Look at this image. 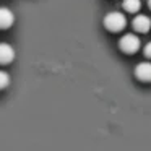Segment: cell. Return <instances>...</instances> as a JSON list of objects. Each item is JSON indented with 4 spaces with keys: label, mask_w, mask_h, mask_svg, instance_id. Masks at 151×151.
<instances>
[{
    "label": "cell",
    "mask_w": 151,
    "mask_h": 151,
    "mask_svg": "<svg viewBox=\"0 0 151 151\" xmlns=\"http://www.w3.org/2000/svg\"><path fill=\"white\" fill-rule=\"evenodd\" d=\"M104 26L107 28L111 33H119L127 26V18L120 12H111L106 15L104 18Z\"/></svg>",
    "instance_id": "6da1fadb"
},
{
    "label": "cell",
    "mask_w": 151,
    "mask_h": 151,
    "mask_svg": "<svg viewBox=\"0 0 151 151\" xmlns=\"http://www.w3.org/2000/svg\"><path fill=\"white\" fill-rule=\"evenodd\" d=\"M119 46H120V49L124 50L125 54H135L138 49H140L141 42H140V37L137 36V34H125V36L120 37V41H119Z\"/></svg>",
    "instance_id": "7a4b0ae2"
},
{
    "label": "cell",
    "mask_w": 151,
    "mask_h": 151,
    "mask_svg": "<svg viewBox=\"0 0 151 151\" xmlns=\"http://www.w3.org/2000/svg\"><path fill=\"white\" fill-rule=\"evenodd\" d=\"M135 76L140 81L150 83L151 81V62H140L135 68Z\"/></svg>",
    "instance_id": "3957f363"
},
{
    "label": "cell",
    "mask_w": 151,
    "mask_h": 151,
    "mask_svg": "<svg viewBox=\"0 0 151 151\" xmlns=\"http://www.w3.org/2000/svg\"><path fill=\"white\" fill-rule=\"evenodd\" d=\"M133 29H137L138 33L146 34L148 31L151 29V18L146 17V15H138V17L133 18Z\"/></svg>",
    "instance_id": "277c9868"
},
{
    "label": "cell",
    "mask_w": 151,
    "mask_h": 151,
    "mask_svg": "<svg viewBox=\"0 0 151 151\" xmlns=\"http://www.w3.org/2000/svg\"><path fill=\"white\" fill-rule=\"evenodd\" d=\"M15 59V49L7 42L0 44V62L2 63H10Z\"/></svg>",
    "instance_id": "5b68a950"
},
{
    "label": "cell",
    "mask_w": 151,
    "mask_h": 151,
    "mask_svg": "<svg viewBox=\"0 0 151 151\" xmlns=\"http://www.w3.org/2000/svg\"><path fill=\"white\" fill-rule=\"evenodd\" d=\"M15 23V15L8 8H0V28L7 29Z\"/></svg>",
    "instance_id": "8992f818"
},
{
    "label": "cell",
    "mask_w": 151,
    "mask_h": 151,
    "mask_svg": "<svg viewBox=\"0 0 151 151\" xmlns=\"http://www.w3.org/2000/svg\"><path fill=\"white\" fill-rule=\"evenodd\" d=\"M124 8L128 13H137L141 8V0H124Z\"/></svg>",
    "instance_id": "52a82bcc"
},
{
    "label": "cell",
    "mask_w": 151,
    "mask_h": 151,
    "mask_svg": "<svg viewBox=\"0 0 151 151\" xmlns=\"http://www.w3.org/2000/svg\"><path fill=\"white\" fill-rule=\"evenodd\" d=\"M8 81H10V78H8V73H7V72H0V88H7V86H8Z\"/></svg>",
    "instance_id": "ba28073f"
},
{
    "label": "cell",
    "mask_w": 151,
    "mask_h": 151,
    "mask_svg": "<svg viewBox=\"0 0 151 151\" xmlns=\"http://www.w3.org/2000/svg\"><path fill=\"white\" fill-rule=\"evenodd\" d=\"M145 55H146L148 59H151V42H148L146 46H145Z\"/></svg>",
    "instance_id": "9c48e42d"
},
{
    "label": "cell",
    "mask_w": 151,
    "mask_h": 151,
    "mask_svg": "<svg viewBox=\"0 0 151 151\" xmlns=\"http://www.w3.org/2000/svg\"><path fill=\"white\" fill-rule=\"evenodd\" d=\"M148 5H150V8H151V0H148Z\"/></svg>",
    "instance_id": "30bf717a"
}]
</instances>
